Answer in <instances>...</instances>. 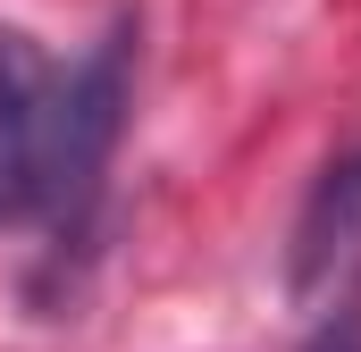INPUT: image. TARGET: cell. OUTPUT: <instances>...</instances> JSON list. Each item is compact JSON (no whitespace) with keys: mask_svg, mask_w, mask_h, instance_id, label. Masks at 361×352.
Instances as JSON below:
<instances>
[{"mask_svg":"<svg viewBox=\"0 0 361 352\" xmlns=\"http://www.w3.org/2000/svg\"><path fill=\"white\" fill-rule=\"evenodd\" d=\"M135 101V25H109L76 68H59L25 126L0 143V227H42V235H85L109 151L126 134Z\"/></svg>","mask_w":361,"mask_h":352,"instance_id":"6da1fadb","label":"cell"},{"mask_svg":"<svg viewBox=\"0 0 361 352\" xmlns=\"http://www.w3.org/2000/svg\"><path fill=\"white\" fill-rule=\"evenodd\" d=\"M353 268H361V151H345V160L319 168L302 218H294V260H286V277H294L302 302H319Z\"/></svg>","mask_w":361,"mask_h":352,"instance_id":"7a4b0ae2","label":"cell"},{"mask_svg":"<svg viewBox=\"0 0 361 352\" xmlns=\"http://www.w3.org/2000/svg\"><path fill=\"white\" fill-rule=\"evenodd\" d=\"M51 76H59V68L42 59V42H34V34H17V25H0V143L25 126V109L42 101Z\"/></svg>","mask_w":361,"mask_h":352,"instance_id":"3957f363","label":"cell"},{"mask_svg":"<svg viewBox=\"0 0 361 352\" xmlns=\"http://www.w3.org/2000/svg\"><path fill=\"white\" fill-rule=\"evenodd\" d=\"M302 352H361V302L328 310V319L311 327V344H302Z\"/></svg>","mask_w":361,"mask_h":352,"instance_id":"277c9868","label":"cell"}]
</instances>
